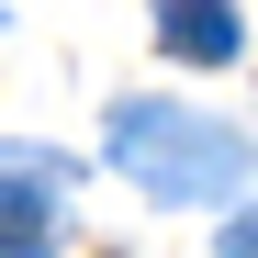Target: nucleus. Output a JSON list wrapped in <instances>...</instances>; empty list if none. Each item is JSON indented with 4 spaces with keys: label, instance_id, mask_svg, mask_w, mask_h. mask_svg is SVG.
<instances>
[{
    "label": "nucleus",
    "instance_id": "f257e3e1",
    "mask_svg": "<svg viewBox=\"0 0 258 258\" xmlns=\"http://www.w3.org/2000/svg\"><path fill=\"white\" fill-rule=\"evenodd\" d=\"M101 157H112L146 202H236L247 168H258L236 123H213V112H191V101H112Z\"/></svg>",
    "mask_w": 258,
    "mask_h": 258
},
{
    "label": "nucleus",
    "instance_id": "f03ea898",
    "mask_svg": "<svg viewBox=\"0 0 258 258\" xmlns=\"http://www.w3.org/2000/svg\"><path fill=\"white\" fill-rule=\"evenodd\" d=\"M157 45L191 56V68H236L247 23H236V0H157Z\"/></svg>",
    "mask_w": 258,
    "mask_h": 258
},
{
    "label": "nucleus",
    "instance_id": "7ed1b4c3",
    "mask_svg": "<svg viewBox=\"0 0 258 258\" xmlns=\"http://www.w3.org/2000/svg\"><path fill=\"white\" fill-rule=\"evenodd\" d=\"M0 258H56V180H23L0 157Z\"/></svg>",
    "mask_w": 258,
    "mask_h": 258
},
{
    "label": "nucleus",
    "instance_id": "20e7f679",
    "mask_svg": "<svg viewBox=\"0 0 258 258\" xmlns=\"http://www.w3.org/2000/svg\"><path fill=\"white\" fill-rule=\"evenodd\" d=\"M213 258H258V213H236V225H225V247H213Z\"/></svg>",
    "mask_w": 258,
    "mask_h": 258
}]
</instances>
